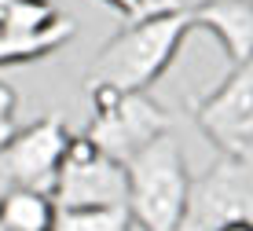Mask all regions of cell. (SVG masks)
<instances>
[{
	"label": "cell",
	"instance_id": "cell-7",
	"mask_svg": "<svg viewBox=\"0 0 253 231\" xmlns=\"http://www.w3.org/2000/svg\"><path fill=\"white\" fill-rule=\"evenodd\" d=\"M191 22L220 41L231 66L253 59V0H209L191 15Z\"/></svg>",
	"mask_w": 253,
	"mask_h": 231
},
{
	"label": "cell",
	"instance_id": "cell-1",
	"mask_svg": "<svg viewBox=\"0 0 253 231\" xmlns=\"http://www.w3.org/2000/svg\"><path fill=\"white\" fill-rule=\"evenodd\" d=\"M191 30H195L191 15L128 19L125 30L99 48L95 63L84 74V88L110 85L118 92H147L172 66Z\"/></svg>",
	"mask_w": 253,
	"mask_h": 231
},
{
	"label": "cell",
	"instance_id": "cell-6",
	"mask_svg": "<svg viewBox=\"0 0 253 231\" xmlns=\"http://www.w3.org/2000/svg\"><path fill=\"white\" fill-rule=\"evenodd\" d=\"M195 121L228 158H253V59L231 66L228 81L195 106Z\"/></svg>",
	"mask_w": 253,
	"mask_h": 231
},
{
	"label": "cell",
	"instance_id": "cell-13",
	"mask_svg": "<svg viewBox=\"0 0 253 231\" xmlns=\"http://www.w3.org/2000/svg\"><path fill=\"white\" fill-rule=\"evenodd\" d=\"M15 132H19L15 129V92L0 81V147H4Z\"/></svg>",
	"mask_w": 253,
	"mask_h": 231
},
{
	"label": "cell",
	"instance_id": "cell-5",
	"mask_svg": "<svg viewBox=\"0 0 253 231\" xmlns=\"http://www.w3.org/2000/svg\"><path fill=\"white\" fill-rule=\"evenodd\" d=\"M70 139L74 136L66 132V121L59 118V114L19 129L0 147V194L4 191L51 194Z\"/></svg>",
	"mask_w": 253,
	"mask_h": 231
},
{
	"label": "cell",
	"instance_id": "cell-12",
	"mask_svg": "<svg viewBox=\"0 0 253 231\" xmlns=\"http://www.w3.org/2000/svg\"><path fill=\"white\" fill-rule=\"evenodd\" d=\"M209 0H139V11L132 19H158V15H195Z\"/></svg>",
	"mask_w": 253,
	"mask_h": 231
},
{
	"label": "cell",
	"instance_id": "cell-11",
	"mask_svg": "<svg viewBox=\"0 0 253 231\" xmlns=\"http://www.w3.org/2000/svg\"><path fill=\"white\" fill-rule=\"evenodd\" d=\"M55 19H59V7L51 0H7L4 11H0L4 33H37Z\"/></svg>",
	"mask_w": 253,
	"mask_h": 231
},
{
	"label": "cell",
	"instance_id": "cell-8",
	"mask_svg": "<svg viewBox=\"0 0 253 231\" xmlns=\"http://www.w3.org/2000/svg\"><path fill=\"white\" fill-rule=\"evenodd\" d=\"M74 19L70 15H59L51 26L37 33H0V66H11V63H30V59H44L55 48L74 37Z\"/></svg>",
	"mask_w": 253,
	"mask_h": 231
},
{
	"label": "cell",
	"instance_id": "cell-15",
	"mask_svg": "<svg viewBox=\"0 0 253 231\" xmlns=\"http://www.w3.org/2000/svg\"><path fill=\"white\" fill-rule=\"evenodd\" d=\"M216 231H253V220H246V217H235V220H228V224H220Z\"/></svg>",
	"mask_w": 253,
	"mask_h": 231
},
{
	"label": "cell",
	"instance_id": "cell-10",
	"mask_svg": "<svg viewBox=\"0 0 253 231\" xmlns=\"http://www.w3.org/2000/svg\"><path fill=\"white\" fill-rule=\"evenodd\" d=\"M136 220L128 206L114 209H55L51 231H132Z\"/></svg>",
	"mask_w": 253,
	"mask_h": 231
},
{
	"label": "cell",
	"instance_id": "cell-14",
	"mask_svg": "<svg viewBox=\"0 0 253 231\" xmlns=\"http://www.w3.org/2000/svg\"><path fill=\"white\" fill-rule=\"evenodd\" d=\"M107 7H114L118 15H125V19H132V15L139 11V0H103Z\"/></svg>",
	"mask_w": 253,
	"mask_h": 231
},
{
	"label": "cell",
	"instance_id": "cell-16",
	"mask_svg": "<svg viewBox=\"0 0 253 231\" xmlns=\"http://www.w3.org/2000/svg\"><path fill=\"white\" fill-rule=\"evenodd\" d=\"M0 33H4V22H0Z\"/></svg>",
	"mask_w": 253,
	"mask_h": 231
},
{
	"label": "cell",
	"instance_id": "cell-9",
	"mask_svg": "<svg viewBox=\"0 0 253 231\" xmlns=\"http://www.w3.org/2000/svg\"><path fill=\"white\" fill-rule=\"evenodd\" d=\"M55 202L41 191H4L0 194V231H51Z\"/></svg>",
	"mask_w": 253,
	"mask_h": 231
},
{
	"label": "cell",
	"instance_id": "cell-2",
	"mask_svg": "<svg viewBox=\"0 0 253 231\" xmlns=\"http://www.w3.org/2000/svg\"><path fill=\"white\" fill-rule=\"evenodd\" d=\"M128 213L139 231H180L191 202V176L176 136L165 132L125 162Z\"/></svg>",
	"mask_w": 253,
	"mask_h": 231
},
{
	"label": "cell",
	"instance_id": "cell-3",
	"mask_svg": "<svg viewBox=\"0 0 253 231\" xmlns=\"http://www.w3.org/2000/svg\"><path fill=\"white\" fill-rule=\"evenodd\" d=\"M84 92L92 99V121L84 136L118 162L136 158L143 147L169 132V114L147 92H118L110 85H95Z\"/></svg>",
	"mask_w": 253,
	"mask_h": 231
},
{
	"label": "cell",
	"instance_id": "cell-4",
	"mask_svg": "<svg viewBox=\"0 0 253 231\" xmlns=\"http://www.w3.org/2000/svg\"><path fill=\"white\" fill-rule=\"evenodd\" d=\"M51 202H55V209L128 206V169L125 162L103 154L88 136H74L63 154V165H59Z\"/></svg>",
	"mask_w": 253,
	"mask_h": 231
}]
</instances>
